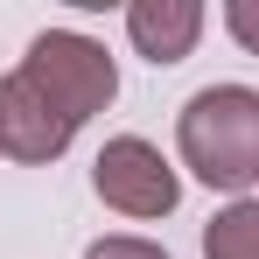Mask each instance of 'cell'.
<instances>
[{"label":"cell","mask_w":259,"mask_h":259,"mask_svg":"<svg viewBox=\"0 0 259 259\" xmlns=\"http://www.w3.org/2000/svg\"><path fill=\"white\" fill-rule=\"evenodd\" d=\"M175 154L203 189L231 203L259 189V91L252 84H203L175 112Z\"/></svg>","instance_id":"1"},{"label":"cell","mask_w":259,"mask_h":259,"mask_svg":"<svg viewBox=\"0 0 259 259\" xmlns=\"http://www.w3.org/2000/svg\"><path fill=\"white\" fill-rule=\"evenodd\" d=\"M14 70L42 91L70 126H84L91 112H105V105L119 98V63L105 56V42H91L77 28H42Z\"/></svg>","instance_id":"2"},{"label":"cell","mask_w":259,"mask_h":259,"mask_svg":"<svg viewBox=\"0 0 259 259\" xmlns=\"http://www.w3.org/2000/svg\"><path fill=\"white\" fill-rule=\"evenodd\" d=\"M91 189H98L105 210H119V217H168L175 203H182V175H175V161L154 147V140H140V133H119V140L98 147Z\"/></svg>","instance_id":"3"},{"label":"cell","mask_w":259,"mask_h":259,"mask_svg":"<svg viewBox=\"0 0 259 259\" xmlns=\"http://www.w3.org/2000/svg\"><path fill=\"white\" fill-rule=\"evenodd\" d=\"M70 140H77V126H70L21 70L0 77V154H7V161H28V168H35V161H56Z\"/></svg>","instance_id":"4"},{"label":"cell","mask_w":259,"mask_h":259,"mask_svg":"<svg viewBox=\"0 0 259 259\" xmlns=\"http://www.w3.org/2000/svg\"><path fill=\"white\" fill-rule=\"evenodd\" d=\"M196 35H203V7H196V0H133L126 7V42L140 49L154 70L182 63V56L196 49Z\"/></svg>","instance_id":"5"},{"label":"cell","mask_w":259,"mask_h":259,"mask_svg":"<svg viewBox=\"0 0 259 259\" xmlns=\"http://www.w3.org/2000/svg\"><path fill=\"white\" fill-rule=\"evenodd\" d=\"M203 259H259V196H238L203 224Z\"/></svg>","instance_id":"6"},{"label":"cell","mask_w":259,"mask_h":259,"mask_svg":"<svg viewBox=\"0 0 259 259\" xmlns=\"http://www.w3.org/2000/svg\"><path fill=\"white\" fill-rule=\"evenodd\" d=\"M84 259H168L154 238H126V231H112V238H91Z\"/></svg>","instance_id":"7"},{"label":"cell","mask_w":259,"mask_h":259,"mask_svg":"<svg viewBox=\"0 0 259 259\" xmlns=\"http://www.w3.org/2000/svg\"><path fill=\"white\" fill-rule=\"evenodd\" d=\"M224 28L245 56H259V0H224Z\"/></svg>","instance_id":"8"}]
</instances>
